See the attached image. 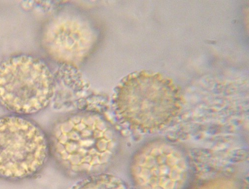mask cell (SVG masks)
Instances as JSON below:
<instances>
[{"instance_id": "6da1fadb", "label": "cell", "mask_w": 249, "mask_h": 189, "mask_svg": "<svg viewBox=\"0 0 249 189\" xmlns=\"http://www.w3.org/2000/svg\"><path fill=\"white\" fill-rule=\"evenodd\" d=\"M52 145L66 170L88 174L104 170L115 157L118 139L111 126L95 113L82 112L54 127Z\"/></svg>"}, {"instance_id": "7a4b0ae2", "label": "cell", "mask_w": 249, "mask_h": 189, "mask_svg": "<svg viewBox=\"0 0 249 189\" xmlns=\"http://www.w3.org/2000/svg\"><path fill=\"white\" fill-rule=\"evenodd\" d=\"M54 93V80L48 66L29 55L10 57L0 63V104L19 115L46 108Z\"/></svg>"}, {"instance_id": "3957f363", "label": "cell", "mask_w": 249, "mask_h": 189, "mask_svg": "<svg viewBox=\"0 0 249 189\" xmlns=\"http://www.w3.org/2000/svg\"><path fill=\"white\" fill-rule=\"evenodd\" d=\"M50 153L41 128L18 116L0 118V176L20 179L39 172Z\"/></svg>"}, {"instance_id": "277c9868", "label": "cell", "mask_w": 249, "mask_h": 189, "mask_svg": "<svg viewBox=\"0 0 249 189\" xmlns=\"http://www.w3.org/2000/svg\"><path fill=\"white\" fill-rule=\"evenodd\" d=\"M45 44L50 54L61 60L80 59L91 47L92 34L86 24L74 19L57 20L45 34Z\"/></svg>"}, {"instance_id": "5b68a950", "label": "cell", "mask_w": 249, "mask_h": 189, "mask_svg": "<svg viewBox=\"0 0 249 189\" xmlns=\"http://www.w3.org/2000/svg\"><path fill=\"white\" fill-rule=\"evenodd\" d=\"M175 153L160 154L157 145L150 144L140 149L132 159L130 171L136 184L142 189H154L160 173L172 177L183 172L184 163Z\"/></svg>"}, {"instance_id": "8992f818", "label": "cell", "mask_w": 249, "mask_h": 189, "mask_svg": "<svg viewBox=\"0 0 249 189\" xmlns=\"http://www.w3.org/2000/svg\"><path fill=\"white\" fill-rule=\"evenodd\" d=\"M73 189H127L124 182L114 176L100 174L87 178Z\"/></svg>"}]
</instances>
